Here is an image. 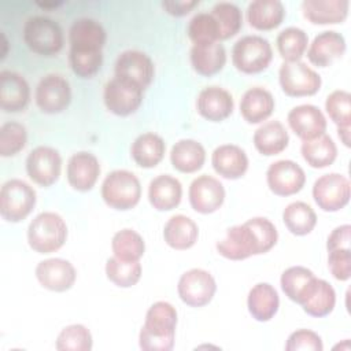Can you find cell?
Instances as JSON below:
<instances>
[{
  "mask_svg": "<svg viewBox=\"0 0 351 351\" xmlns=\"http://www.w3.org/2000/svg\"><path fill=\"white\" fill-rule=\"evenodd\" d=\"M292 132L303 141L325 134L326 118L314 104H300L293 107L287 117Z\"/></svg>",
  "mask_w": 351,
  "mask_h": 351,
  "instance_id": "d6986e66",
  "label": "cell"
},
{
  "mask_svg": "<svg viewBox=\"0 0 351 351\" xmlns=\"http://www.w3.org/2000/svg\"><path fill=\"white\" fill-rule=\"evenodd\" d=\"M282 92L291 97L315 95L322 85L321 75L304 62H284L278 70Z\"/></svg>",
  "mask_w": 351,
  "mask_h": 351,
  "instance_id": "ba28073f",
  "label": "cell"
},
{
  "mask_svg": "<svg viewBox=\"0 0 351 351\" xmlns=\"http://www.w3.org/2000/svg\"><path fill=\"white\" fill-rule=\"evenodd\" d=\"M23 41L34 53L53 56L63 48L64 37L56 21L36 15L30 16L23 25Z\"/></svg>",
  "mask_w": 351,
  "mask_h": 351,
  "instance_id": "277c9868",
  "label": "cell"
},
{
  "mask_svg": "<svg viewBox=\"0 0 351 351\" xmlns=\"http://www.w3.org/2000/svg\"><path fill=\"white\" fill-rule=\"evenodd\" d=\"M62 171V156L58 149L48 145L33 148L26 158V173L30 180L41 186L55 184Z\"/></svg>",
  "mask_w": 351,
  "mask_h": 351,
  "instance_id": "4fadbf2b",
  "label": "cell"
},
{
  "mask_svg": "<svg viewBox=\"0 0 351 351\" xmlns=\"http://www.w3.org/2000/svg\"><path fill=\"white\" fill-rule=\"evenodd\" d=\"M170 162L181 173H196L206 162V149L196 140L181 138L171 147Z\"/></svg>",
  "mask_w": 351,
  "mask_h": 351,
  "instance_id": "d6a6232c",
  "label": "cell"
},
{
  "mask_svg": "<svg viewBox=\"0 0 351 351\" xmlns=\"http://www.w3.org/2000/svg\"><path fill=\"white\" fill-rule=\"evenodd\" d=\"M225 63L226 51L219 41L193 44L191 48V64L199 75H215L223 69Z\"/></svg>",
  "mask_w": 351,
  "mask_h": 351,
  "instance_id": "83f0119b",
  "label": "cell"
},
{
  "mask_svg": "<svg viewBox=\"0 0 351 351\" xmlns=\"http://www.w3.org/2000/svg\"><path fill=\"white\" fill-rule=\"evenodd\" d=\"M36 277L45 289L64 292L74 285L77 271L71 262L63 258H49L38 262L36 266Z\"/></svg>",
  "mask_w": 351,
  "mask_h": 351,
  "instance_id": "ac0fdd59",
  "label": "cell"
},
{
  "mask_svg": "<svg viewBox=\"0 0 351 351\" xmlns=\"http://www.w3.org/2000/svg\"><path fill=\"white\" fill-rule=\"evenodd\" d=\"M234 108L232 95L217 85L202 89L196 99L197 112L207 121L221 122L230 117Z\"/></svg>",
  "mask_w": 351,
  "mask_h": 351,
  "instance_id": "7402d4cb",
  "label": "cell"
},
{
  "mask_svg": "<svg viewBox=\"0 0 351 351\" xmlns=\"http://www.w3.org/2000/svg\"><path fill=\"white\" fill-rule=\"evenodd\" d=\"M211 165L217 174L226 180H237L248 170L245 151L234 144H222L213 151Z\"/></svg>",
  "mask_w": 351,
  "mask_h": 351,
  "instance_id": "d4e9b609",
  "label": "cell"
},
{
  "mask_svg": "<svg viewBox=\"0 0 351 351\" xmlns=\"http://www.w3.org/2000/svg\"><path fill=\"white\" fill-rule=\"evenodd\" d=\"M166 144L163 138L152 132L143 133L134 138L130 147V155L137 166L152 169L163 159Z\"/></svg>",
  "mask_w": 351,
  "mask_h": 351,
  "instance_id": "e575fe53",
  "label": "cell"
},
{
  "mask_svg": "<svg viewBox=\"0 0 351 351\" xmlns=\"http://www.w3.org/2000/svg\"><path fill=\"white\" fill-rule=\"evenodd\" d=\"M107 33L100 22L92 18H78L69 30L70 51L93 52L103 51Z\"/></svg>",
  "mask_w": 351,
  "mask_h": 351,
  "instance_id": "44dd1931",
  "label": "cell"
},
{
  "mask_svg": "<svg viewBox=\"0 0 351 351\" xmlns=\"http://www.w3.org/2000/svg\"><path fill=\"white\" fill-rule=\"evenodd\" d=\"M337 134L346 147H350V126L337 128Z\"/></svg>",
  "mask_w": 351,
  "mask_h": 351,
  "instance_id": "f5cc1de1",
  "label": "cell"
},
{
  "mask_svg": "<svg viewBox=\"0 0 351 351\" xmlns=\"http://www.w3.org/2000/svg\"><path fill=\"white\" fill-rule=\"evenodd\" d=\"M37 107L45 114H59L64 111L71 101V88L69 81L60 74L44 75L34 92Z\"/></svg>",
  "mask_w": 351,
  "mask_h": 351,
  "instance_id": "7c38bea8",
  "label": "cell"
},
{
  "mask_svg": "<svg viewBox=\"0 0 351 351\" xmlns=\"http://www.w3.org/2000/svg\"><path fill=\"white\" fill-rule=\"evenodd\" d=\"M313 277L314 273L310 269L304 266H291L281 274V289L288 299L298 303L300 293Z\"/></svg>",
  "mask_w": 351,
  "mask_h": 351,
  "instance_id": "f6af8a7d",
  "label": "cell"
},
{
  "mask_svg": "<svg viewBox=\"0 0 351 351\" xmlns=\"http://www.w3.org/2000/svg\"><path fill=\"white\" fill-rule=\"evenodd\" d=\"M143 92L144 89L137 84L114 75L104 85L103 100L110 112L118 117H128L141 106Z\"/></svg>",
  "mask_w": 351,
  "mask_h": 351,
  "instance_id": "30bf717a",
  "label": "cell"
},
{
  "mask_svg": "<svg viewBox=\"0 0 351 351\" xmlns=\"http://www.w3.org/2000/svg\"><path fill=\"white\" fill-rule=\"evenodd\" d=\"M287 351H322L324 344L318 333L310 329H298L288 336L285 343Z\"/></svg>",
  "mask_w": 351,
  "mask_h": 351,
  "instance_id": "c3c4849f",
  "label": "cell"
},
{
  "mask_svg": "<svg viewBox=\"0 0 351 351\" xmlns=\"http://www.w3.org/2000/svg\"><path fill=\"white\" fill-rule=\"evenodd\" d=\"M285 16L284 4L280 0H255L247 7V19L256 30H273L278 27Z\"/></svg>",
  "mask_w": 351,
  "mask_h": 351,
  "instance_id": "1f68e13d",
  "label": "cell"
},
{
  "mask_svg": "<svg viewBox=\"0 0 351 351\" xmlns=\"http://www.w3.org/2000/svg\"><path fill=\"white\" fill-rule=\"evenodd\" d=\"M186 33L193 44L219 41V29L210 12H199L188 23Z\"/></svg>",
  "mask_w": 351,
  "mask_h": 351,
  "instance_id": "7bdbcfd3",
  "label": "cell"
},
{
  "mask_svg": "<svg viewBox=\"0 0 351 351\" xmlns=\"http://www.w3.org/2000/svg\"><path fill=\"white\" fill-rule=\"evenodd\" d=\"M247 307L254 319L259 322H267L278 311V292L269 282H258L248 292Z\"/></svg>",
  "mask_w": 351,
  "mask_h": 351,
  "instance_id": "f546056e",
  "label": "cell"
},
{
  "mask_svg": "<svg viewBox=\"0 0 351 351\" xmlns=\"http://www.w3.org/2000/svg\"><path fill=\"white\" fill-rule=\"evenodd\" d=\"M351 241V226L348 223L340 225L335 228L326 240V250H337V248H350Z\"/></svg>",
  "mask_w": 351,
  "mask_h": 351,
  "instance_id": "f907efd6",
  "label": "cell"
},
{
  "mask_svg": "<svg viewBox=\"0 0 351 351\" xmlns=\"http://www.w3.org/2000/svg\"><path fill=\"white\" fill-rule=\"evenodd\" d=\"M254 145L256 151L265 156L281 154L289 143L285 126L280 121H267L262 123L254 133Z\"/></svg>",
  "mask_w": 351,
  "mask_h": 351,
  "instance_id": "836d02e7",
  "label": "cell"
},
{
  "mask_svg": "<svg viewBox=\"0 0 351 351\" xmlns=\"http://www.w3.org/2000/svg\"><path fill=\"white\" fill-rule=\"evenodd\" d=\"M276 44L284 62H299L307 49L308 37L303 29L289 26L278 33Z\"/></svg>",
  "mask_w": 351,
  "mask_h": 351,
  "instance_id": "f35d334b",
  "label": "cell"
},
{
  "mask_svg": "<svg viewBox=\"0 0 351 351\" xmlns=\"http://www.w3.org/2000/svg\"><path fill=\"white\" fill-rule=\"evenodd\" d=\"M111 250L114 256L121 261H140L145 252V243L141 234L133 229L118 230L111 240Z\"/></svg>",
  "mask_w": 351,
  "mask_h": 351,
  "instance_id": "74e56055",
  "label": "cell"
},
{
  "mask_svg": "<svg viewBox=\"0 0 351 351\" xmlns=\"http://www.w3.org/2000/svg\"><path fill=\"white\" fill-rule=\"evenodd\" d=\"M69 63L73 73L81 78H92L101 67L103 51L93 52H69Z\"/></svg>",
  "mask_w": 351,
  "mask_h": 351,
  "instance_id": "7dc6e473",
  "label": "cell"
},
{
  "mask_svg": "<svg viewBox=\"0 0 351 351\" xmlns=\"http://www.w3.org/2000/svg\"><path fill=\"white\" fill-rule=\"evenodd\" d=\"M182 185L170 174H159L148 185V200L158 211H170L181 203Z\"/></svg>",
  "mask_w": 351,
  "mask_h": 351,
  "instance_id": "4316f807",
  "label": "cell"
},
{
  "mask_svg": "<svg viewBox=\"0 0 351 351\" xmlns=\"http://www.w3.org/2000/svg\"><path fill=\"white\" fill-rule=\"evenodd\" d=\"M346 52L344 37L335 30L317 34L307 51V59L317 67H329Z\"/></svg>",
  "mask_w": 351,
  "mask_h": 351,
  "instance_id": "cb8c5ba5",
  "label": "cell"
},
{
  "mask_svg": "<svg viewBox=\"0 0 351 351\" xmlns=\"http://www.w3.org/2000/svg\"><path fill=\"white\" fill-rule=\"evenodd\" d=\"M328 269L339 281H347L351 277V250L337 248L328 251Z\"/></svg>",
  "mask_w": 351,
  "mask_h": 351,
  "instance_id": "681fc988",
  "label": "cell"
},
{
  "mask_svg": "<svg viewBox=\"0 0 351 351\" xmlns=\"http://www.w3.org/2000/svg\"><path fill=\"white\" fill-rule=\"evenodd\" d=\"M266 182L274 195L291 196L303 189L306 184V173L296 162L281 159L270 163L267 167Z\"/></svg>",
  "mask_w": 351,
  "mask_h": 351,
  "instance_id": "5bb4252c",
  "label": "cell"
},
{
  "mask_svg": "<svg viewBox=\"0 0 351 351\" xmlns=\"http://www.w3.org/2000/svg\"><path fill=\"white\" fill-rule=\"evenodd\" d=\"M36 191L19 178H11L0 189V214L8 222H21L36 206Z\"/></svg>",
  "mask_w": 351,
  "mask_h": 351,
  "instance_id": "52a82bcc",
  "label": "cell"
},
{
  "mask_svg": "<svg viewBox=\"0 0 351 351\" xmlns=\"http://www.w3.org/2000/svg\"><path fill=\"white\" fill-rule=\"evenodd\" d=\"M278 240L274 223L265 217H254L228 229L217 243V251L226 259L243 261L252 255L269 252Z\"/></svg>",
  "mask_w": 351,
  "mask_h": 351,
  "instance_id": "6da1fadb",
  "label": "cell"
},
{
  "mask_svg": "<svg viewBox=\"0 0 351 351\" xmlns=\"http://www.w3.org/2000/svg\"><path fill=\"white\" fill-rule=\"evenodd\" d=\"M273 59V49L262 36L250 34L239 38L232 48V63L244 74H258L266 70Z\"/></svg>",
  "mask_w": 351,
  "mask_h": 351,
  "instance_id": "8992f818",
  "label": "cell"
},
{
  "mask_svg": "<svg viewBox=\"0 0 351 351\" xmlns=\"http://www.w3.org/2000/svg\"><path fill=\"white\" fill-rule=\"evenodd\" d=\"M300 152L307 165L314 169L328 167L337 158V147L332 137L328 134L303 141Z\"/></svg>",
  "mask_w": 351,
  "mask_h": 351,
  "instance_id": "d590c367",
  "label": "cell"
},
{
  "mask_svg": "<svg viewBox=\"0 0 351 351\" xmlns=\"http://www.w3.org/2000/svg\"><path fill=\"white\" fill-rule=\"evenodd\" d=\"M219 29V41L236 36L243 26V15L240 8L229 1H219L214 4L210 12Z\"/></svg>",
  "mask_w": 351,
  "mask_h": 351,
  "instance_id": "ab89813d",
  "label": "cell"
},
{
  "mask_svg": "<svg viewBox=\"0 0 351 351\" xmlns=\"http://www.w3.org/2000/svg\"><path fill=\"white\" fill-rule=\"evenodd\" d=\"M141 263L138 261L128 262L111 256L106 262V276L107 278L121 288H130L136 285L141 278Z\"/></svg>",
  "mask_w": 351,
  "mask_h": 351,
  "instance_id": "60d3db41",
  "label": "cell"
},
{
  "mask_svg": "<svg viewBox=\"0 0 351 351\" xmlns=\"http://www.w3.org/2000/svg\"><path fill=\"white\" fill-rule=\"evenodd\" d=\"M67 239L64 219L53 211L40 213L27 226V243L38 254H51L63 247Z\"/></svg>",
  "mask_w": 351,
  "mask_h": 351,
  "instance_id": "3957f363",
  "label": "cell"
},
{
  "mask_svg": "<svg viewBox=\"0 0 351 351\" xmlns=\"http://www.w3.org/2000/svg\"><path fill=\"white\" fill-rule=\"evenodd\" d=\"M101 197L114 210H130L140 202L141 184L134 173L114 170L106 176L101 184Z\"/></svg>",
  "mask_w": 351,
  "mask_h": 351,
  "instance_id": "5b68a950",
  "label": "cell"
},
{
  "mask_svg": "<svg viewBox=\"0 0 351 351\" xmlns=\"http://www.w3.org/2000/svg\"><path fill=\"white\" fill-rule=\"evenodd\" d=\"M27 143L26 128L15 121H10L0 128V155L14 156L21 152Z\"/></svg>",
  "mask_w": 351,
  "mask_h": 351,
  "instance_id": "ee69618b",
  "label": "cell"
},
{
  "mask_svg": "<svg viewBox=\"0 0 351 351\" xmlns=\"http://www.w3.org/2000/svg\"><path fill=\"white\" fill-rule=\"evenodd\" d=\"M282 221L287 229L295 236H306L317 225V214L304 202H292L282 211Z\"/></svg>",
  "mask_w": 351,
  "mask_h": 351,
  "instance_id": "8d00e7d4",
  "label": "cell"
},
{
  "mask_svg": "<svg viewBox=\"0 0 351 351\" xmlns=\"http://www.w3.org/2000/svg\"><path fill=\"white\" fill-rule=\"evenodd\" d=\"M348 0H304L303 16L313 25L343 23L348 15Z\"/></svg>",
  "mask_w": 351,
  "mask_h": 351,
  "instance_id": "484cf974",
  "label": "cell"
},
{
  "mask_svg": "<svg viewBox=\"0 0 351 351\" xmlns=\"http://www.w3.org/2000/svg\"><path fill=\"white\" fill-rule=\"evenodd\" d=\"M197 225L192 218L182 214H177L169 218L163 228V239L166 244L178 251L193 247L197 241Z\"/></svg>",
  "mask_w": 351,
  "mask_h": 351,
  "instance_id": "4dcf8cb0",
  "label": "cell"
},
{
  "mask_svg": "<svg viewBox=\"0 0 351 351\" xmlns=\"http://www.w3.org/2000/svg\"><path fill=\"white\" fill-rule=\"evenodd\" d=\"M217 291L214 277L204 269H191L185 271L177 284L180 299L191 307H203L208 304Z\"/></svg>",
  "mask_w": 351,
  "mask_h": 351,
  "instance_id": "8fae6325",
  "label": "cell"
},
{
  "mask_svg": "<svg viewBox=\"0 0 351 351\" xmlns=\"http://www.w3.org/2000/svg\"><path fill=\"white\" fill-rule=\"evenodd\" d=\"M298 304H300L303 311L308 315L322 318L333 311L336 306V292L328 281L314 276L300 293Z\"/></svg>",
  "mask_w": 351,
  "mask_h": 351,
  "instance_id": "e0dca14e",
  "label": "cell"
},
{
  "mask_svg": "<svg viewBox=\"0 0 351 351\" xmlns=\"http://www.w3.org/2000/svg\"><path fill=\"white\" fill-rule=\"evenodd\" d=\"M276 101L273 95L262 88L252 86L247 89L240 100V114L248 123H261L274 111Z\"/></svg>",
  "mask_w": 351,
  "mask_h": 351,
  "instance_id": "f1b7e54d",
  "label": "cell"
},
{
  "mask_svg": "<svg viewBox=\"0 0 351 351\" xmlns=\"http://www.w3.org/2000/svg\"><path fill=\"white\" fill-rule=\"evenodd\" d=\"M93 339L89 329L81 324H73L60 330L55 348L59 351H90Z\"/></svg>",
  "mask_w": 351,
  "mask_h": 351,
  "instance_id": "b9f144b4",
  "label": "cell"
},
{
  "mask_svg": "<svg viewBox=\"0 0 351 351\" xmlns=\"http://www.w3.org/2000/svg\"><path fill=\"white\" fill-rule=\"evenodd\" d=\"M325 110L337 125V128L350 126L351 123V95L347 90L337 89L328 95L325 100Z\"/></svg>",
  "mask_w": 351,
  "mask_h": 351,
  "instance_id": "bcb514c9",
  "label": "cell"
},
{
  "mask_svg": "<svg viewBox=\"0 0 351 351\" xmlns=\"http://www.w3.org/2000/svg\"><path fill=\"white\" fill-rule=\"evenodd\" d=\"M311 192L314 202L322 211L336 213L348 204L351 185L346 176L328 173L315 180Z\"/></svg>",
  "mask_w": 351,
  "mask_h": 351,
  "instance_id": "9c48e42d",
  "label": "cell"
},
{
  "mask_svg": "<svg viewBox=\"0 0 351 351\" xmlns=\"http://www.w3.org/2000/svg\"><path fill=\"white\" fill-rule=\"evenodd\" d=\"M225 188L219 180L213 176L202 174L196 177L188 191L192 208L200 214L215 213L225 202Z\"/></svg>",
  "mask_w": 351,
  "mask_h": 351,
  "instance_id": "9a60e30c",
  "label": "cell"
},
{
  "mask_svg": "<svg viewBox=\"0 0 351 351\" xmlns=\"http://www.w3.org/2000/svg\"><path fill=\"white\" fill-rule=\"evenodd\" d=\"M30 101V86L21 74L3 70L0 73V107L5 112L23 111Z\"/></svg>",
  "mask_w": 351,
  "mask_h": 351,
  "instance_id": "603a6c76",
  "label": "cell"
},
{
  "mask_svg": "<svg viewBox=\"0 0 351 351\" xmlns=\"http://www.w3.org/2000/svg\"><path fill=\"white\" fill-rule=\"evenodd\" d=\"M199 4L197 0H181V1H162L163 10L173 16H184Z\"/></svg>",
  "mask_w": 351,
  "mask_h": 351,
  "instance_id": "816d5d0a",
  "label": "cell"
},
{
  "mask_svg": "<svg viewBox=\"0 0 351 351\" xmlns=\"http://www.w3.org/2000/svg\"><path fill=\"white\" fill-rule=\"evenodd\" d=\"M177 326V310L169 303H154L138 333V346L144 351H170L174 347Z\"/></svg>",
  "mask_w": 351,
  "mask_h": 351,
  "instance_id": "7a4b0ae2",
  "label": "cell"
},
{
  "mask_svg": "<svg viewBox=\"0 0 351 351\" xmlns=\"http://www.w3.org/2000/svg\"><path fill=\"white\" fill-rule=\"evenodd\" d=\"M66 176L70 186L75 191H90L100 176V163L97 158L90 152H75L67 162Z\"/></svg>",
  "mask_w": 351,
  "mask_h": 351,
  "instance_id": "ffe728a7",
  "label": "cell"
},
{
  "mask_svg": "<svg viewBox=\"0 0 351 351\" xmlns=\"http://www.w3.org/2000/svg\"><path fill=\"white\" fill-rule=\"evenodd\" d=\"M114 71L117 77L132 81L145 89L152 82L155 67L151 58L145 52L126 49L118 55Z\"/></svg>",
  "mask_w": 351,
  "mask_h": 351,
  "instance_id": "2e32d148",
  "label": "cell"
}]
</instances>
